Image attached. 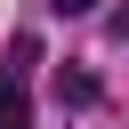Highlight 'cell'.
I'll return each mask as SVG.
<instances>
[{
	"instance_id": "6da1fadb",
	"label": "cell",
	"mask_w": 129,
	"mask_h": 129,
	"mask_svg": "<svg viewBox=\"0 0 129 129\" xmlns=\"http://www.w3.org/2000/svg\"><path fill=\"white\" fill-rule=\"evenodd\" d=\"M0 129H32V97H24V81H8V73H0Z\"/></svg>"
},
{
	"instance_id": "7a4b0ae2",
	"label": "cell",
	"mask_w": 129,
	"mask_h": 129,
	"mask_svg": "<svg viewBox=\"0 0 129 129\" xmlns=\"http://www.w3.org/2000/svg\"><path fill=\"white\" fill-rule=\"evenodd\" d=\"M32 64H40V40H32V32H16V40H8V81H24Z\"/></svg>"
},
{
	"instance_id": "3957f363",
	"label": "cell",
	"mask_w": 129,
	"mask_h": 129,
	"mask_svg": "<svg viewBox=\"0 0 129 129\" xmlns=\"http://www.w3.org/2000/svg\"><path fill=\"white\" fill-rule=\"evenodd\" d=\"M56 97H64V105H97V81H89V73H56Z\"/></svg>"
},
{
	"instance_id": "277c9868",
	"label": "cell",
	"mask_w": 129,
	"mask_h": 129,
	"mask_svg": "<svg viewBox=\"0 0 129 129\" xmlns=\"http://www.w3.org/2000/svg\"><path fill=\"white\" fill-rule=\"evenodd\" d=\"M48 8H56V16H89L97 0H48Z\"/></svg>"
},
{
	"instance_id": "5b68a950",
	"label": "cell",
	"mask_w": 129,
	"mask_h": 129,
	"mask_svg": "<svg viewBox=\"0 0 129 129\" xmlns=\"http://www.w3.org/2000/svg\"><path fill=\"white\" fill-rule=\"evenodd\" d=\"M105 32H113V40H121V48H129V8H121V16H113V24H105Z\"/></svg>"
}]
</instances>
